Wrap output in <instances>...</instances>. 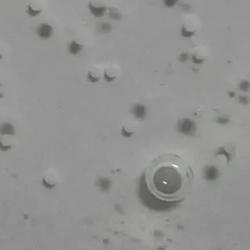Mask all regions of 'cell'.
Returning a JSON list of instances; mask_svg holds the SVG:
<instances>
[{
    "mask_svg": "<svg viewBox=\"0 0 250 250\" xmlns=\"http://www.w3.org/2000/svg\"><path fill=\"white\" fill-rule=\"evenodd\" d=\"M193 173L190 165L178 155H165L155 159L145 172V183L159 200L176 202L188 194Z\"/></svg>",
    "mask_w": 250,
    "mask_h": 250,
    "instance_id": "cell-1",
    "label": "cell"
},
{
    "mask_svg": "<svg viewBox=\"0 0 250 250\" xmlns=\"http://www.w3.org/2000/svg\"><path fill=\"white\" fill-rule=\"evenodd\" d=\"M53 28L47 23L41 24L36 29V34L41 39H48L53 35Z\"/></svg>",
    "mask_w": 250,
    "mask_h": 250,
    "instance_id": "cell-2",
    "label": "cell"
},
{
    "mask_svg": "<svg viewBox=\"0 0 250 250\" xmlns=\"http://www.w3.org/2000/svg\"><path fill=\"white\" fill-rule=\"evenodd\" d=\"M88 7L91 15L96 18H100L103 16L106 11V8L105 6H96L91 2H89Z\"/></svg>",
    "mask_w": 250,
    "mask_h": 250,
    "instance_id": "cell-3",
    "label": "cell"
},
{
    "mask_svg": "<svg viewBox=\"0 0 250 250\" xmlns=\"http://www.w3.org/2000/svg\"><path fill=\"white\" fill-rule=\"evenodd\" d=\"M84 46L81 44H80L78 42L73 40L71 41L68 45V50L70 54L72 55H77L83 49Z\"/></svg>",
    "mask_w": 250,
    "mask_h": 250,
    "instance_id": "cell-4",
    "label": "cell"
},
{
    "mask_svg": "<svg viewBox=\"0 0 250 250\" xmlns=\"http://www.w3.org/2000/svg\"><path fill=\"white\" fill-rule=\"evenodd\" d=\"M14 133V127L10 123L0 124V134L12 135Z\"/></svg>",
    "mask_w": 250,
    "mask_h": 250,
    "instance_id": "cell-5",
    "label": "cell"
},
{
    "mask_svg": "<svg viewBox=\"0 0 250 250\" xmlns=\"http://www.w3.org/2000/svg\"><path fill=\"white\" fill-rule=\"evenodd\" d=\"M113 27L110 24L106 22L100 23L98 25V31L102 33H110Z\"/></svg>",
    "mask_w": 250,
    "mask_h": 250,
    "instance_id": "cell-6",
    "label": "cell"
},
{
    "mask_svg": "<svg viewBox=\"0 0 250 250\" xmlns=\"http://www.w3.org/2000/svg\"><path fill=\"white\" fill-rule=\"evenodd\" d=\"M26 13L30 16L35 17V16L39 15L41 13V9H35L33 8L32 7L31 4H29L27 6Z\"/></svg>",
    "mask_w": 250,
    "mask_h": 250,
    "instance_id": "cell-7",
    "label": "cell"
},
{
    "mask_svg": "<svg viewBox=\"0 0 250 250\" xmlns=\"http://www.w3.org/2000/svg\"><path fill=\"white\" fill-rule=\"evenodd\" d=\"M195 34V33L194 31H188L187 30L186 28L184 27V25L181 26V35L183 38H191L193 36H194Z\"/></svg>",
    "mask_w": 250,
    "mask_h": 250,
    "instance_id": "cell-8",
    "label": "cell"
},
{
    "mask_svg": "<svg viewBox=\"0 0 250 250\" xmlns=\"http://www.w3.org/2000/svg\"><path fill=\"white\" fill-rule=\"evenodd\" d=\"M135 113L137 116H142L145 114V106L138 104L135 108Z\"/></svg>",
    "mask_w": 250,
    "mask_h": 250,
    "instance_id": "cell-9",
    "label": "cell"
},
{
    "mask_svg": "<svg viewBox=\"0 0 250 250\" xmlns=\"http://www.w3.org/2000/svg\"><path fill=\"white\" fill-rule=\"evenodd\" d=\"M240 89L243 91H248L249 90V81L247 80L243 81L240 84Z\"/></svg>",
    "mask_w": 250,
    "mask_h": 250,
    "instance_id": "cell-10",
    "label": "cell"
},
{
    "mask_svg": "<svg viewBox=\"0 0 250 250\" xmlns=\"http://www.w3.org/2000/svg\"><path fill=\"white\" fill-rule=\"evenodd\" d=\"M87 78H88V80L93 83H95L98 82L100 81V78L99 77H95L94 76L92 75L90 71L88 73V74H87Z\"/></svg>",
    "mask_w": 250,
    "mask_h": 250,
    "instance_id": "cell-11",
    "label": "cell"
},
{
    "mask_svg": "<svg viewBox=\"0 0 250 250\" xmlns=\"http://www.w3.org/2000/svg\"><path fill=\"white\" fill-rule=\"evenodd\" d=\"M179 2V0H164V4L168 8H172Z\"/></svg>",
    "mask_w": 250,
    "mask_h": 250,
    "instance_id": "cell-12",
    "label": "cell"
},
{
    "mask_svg": "<svg viewBox=\"0 0 250 250\" xmlns=\"http://www.w3.org/2000/svg\"><path fill=\"white\" fill-rule=\"evenodd\" d=\"M110 16L111 18H113L115 20H119L122 18V16L118 12H115L113 10H110Z\"/></svg>",
    "mask_w": 250,
    "mask_h": 250,
    "instance_id": "cell-13",
    "label": "cell"
},
{
    "mask_svg": "<svg viewBox=\"0 0 250 250\" xmlns=\"http://www.w3.org/2000/svg\"><path fill=\"white\" fill-rule=\"evenodd\" d=\"M188 56L187 55V53H183L181 54L180 56L178 57V60L181 63H184L187 62V61L188 60Z\"/></svg>",
    "mask_w": 250,
    "mask_h": 250,
    "instance_id": "cell-14",
    "label": "cell"
},
{
    "mask_svg": "<svg viewBox=\"0 0 250 250\" xmlns=\"http://www.w3.org/2000/svg\"><path fill=\"white\" fill-rule=\"evenodd\" d=\"M104 80L107 82V83H111L112 81H113L115 79H116V77H110L109 75L108 74V73H106V71H105L104 73Z\"/></svg>",
    "mask_w": 250,
    "mask_h": 250,
    "instance_id": "cell-15",
    "label": "cell"
},
{
    "mask_svg": "<svg viewBox=\"0 0 250 250\" xmlns=\"http://www.w3.org/2000/svg\"><path fill=\"white\" fill-rule=\"evenodd\" d=\"M192 60H193V62L194 63L197 64H202V63L204 61V60H203V59H198V58H197V57H196L195 55H193V56H192Z\"/></svg>",
    "mask_w": 250,
    "mask_h": 250,
    "instance_id": "cell-16",
    "label": "cell"
},
{
    "mask_svg": "<svg viewBox=\"0 0 250 250\" xmlns=\"http://www.w3.org/2000/svg\"><path fill=\"white\" fill-rule=\"evenodd\" d=\"M238 98H239V100H240V101L241 103H243V104H247L248 102V98H247L246 97H245V96H240L238 97Z\"/></svg>",
    "mask_w": 250,
    "mask_h": 250,
    "instance_id": "cell-17",
    "label": "cell"
},
{
    "mask_svg": "<svg viewBox=\"0 0 250 250\" xmlns=\"http://www.w3.org/2000/svg\"><path fill=\"white\" fill-rule=\"evenodd\" d=\"M9 146H3V144L0 142V149H1L2 150H3V151H6L8 148H9Z\"/></svg>",
    "mask_w": 250,
    "mask_h": 250,
    "instance_id": "cell-18",
    "label": "cell"
},
{
    "mask_svg": "<svg viewBox=\"0 0 250 250\" xmlns=\"http://www.w3.org/2000/svg\"><path fill=\"white\" fill-rule=\"evenodd\" d=\"M228 94H229L230 98H233L235 96V93L233 91H229L228 92Z\"/></svg>",
    "mask_w": 250,
    "mask_h": 250,
    "instance_id": "cell-19",
    "label": "cell"
},
{
    "mask_svg": "<svg viewBox=\"0 0 250 250\" xmlns=\"http://www.w3.org/2000/svg\"><path fill=\"white\" fill-rule=\"evenodd\" d=\"M2 58H3V56H2V55H0V60H2Z\"/></svg>",
    "mask_w": 250,
    "mask_h": 250,
    "instance_id": "cell-20",
    "label": "cell"
}]
</instances>
